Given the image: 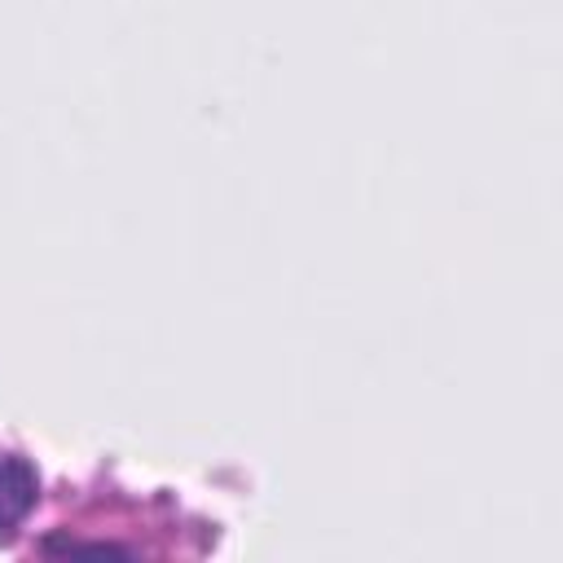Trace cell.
I'll list each match as a JSON object with an SVG mask.
<instances>
[{"mask_svg":"<svg viewBox=\"0 0 563 563\" xmlns=\"http://www.w3.org/2000/svg\"><path fill=\"white\" fill-rule=\"evenodd\" d=\"M40 475L22 453H0V537L18 532L22 519L35 510Z\"/></svg>","mask_w":563,"mask_h":563,"instance_id":"1","label":"cell"}]
</instances>
